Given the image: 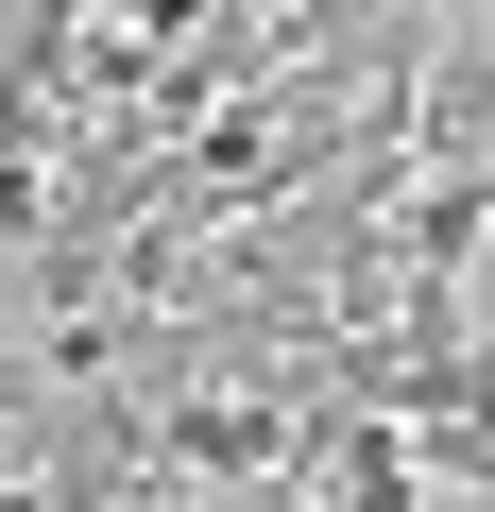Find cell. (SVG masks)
<instances>
[{
	"label": "cell",
	"instance_id": "obj_2",
	"mask_svg": "<svg viewBox=\"0 0 495 512\" xmlns=\"http://www.w3.org/2000/svg\"><path fill=\"white\" fill-rule=\"evenodd\" d=\"M18 291H35V274H18V239H0V342H35V308H18Z\"/></svg>",
	"mask_w": 495,
	"mask_h": 512
},
{
	"label": "cell",
	"instance_id": "obj_1",
	"mask_svg": "<svg viewBox=\"0 0 495 512\" xmlns=\"http://www.w3.org/2000/svg\"><path fill=\"white\" fill-rule=\"evenodd\" d=\"M410 137H427V171H495V35H444V52H427Z\"/></svg>",
	"mask_w": 495,
	"mask_h": 512
}]
</instances>
